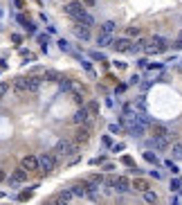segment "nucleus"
<instances>
[{
  "label": "nucleus",
  "instance_id": "17",
  "mask_svg": "<svg viewBox=\"0 0 182 205\" xmlns=\"http://www.w3.org/2000/svg\"><path fill=\"white\" fill-rule=\"evenodd\" d=\"M27 174H30V171H25L23 167H20V169H16V171L11 174V183H14V185H18V183H25V180H27Z\"/></svg>",
  "mask_w": 182,
  "mask_h": 205
},
{
  "label": "nucleus",
  "instance_id": "29",
  "mask_svg": "<svg viewBox=\"0 0 182 205\" xmlns=\"http://www.w3.org/2000/svg\"><path fill=\"white\" fill-rule=\"evenodd\" d=\"M81 65L85 68V70H88V74H90V77H94V70H92V65H90L88 61H83V59H81Z\"/></svg>",
  "mask_w": 182,
  "mask_h": 205
},
{
  "label": "nucleus",
  "instance_id": "37",
  "mask_svg": "<svg viewBox=\"0 0 182 205\" xmlns=\"http://www.w3.org/2000/svg\"><path fill=\"white\" fill-rule=\"evenodd\" d=\"M166 167H169L171 171H173V174H178V167H175V164H173V162H171V160H166Z\"/></svg>",
  "mask_w": 182,
  "mask_h": 205
},
{
  "label": "nucleus",
  "instance_id": "39",
  "mask_svg": "<svg viewBox=\"0 0 182 205\" xmlns=\"http://www.w3.org/2000/svg\"><path fill=\"white\" fill-rule=\"evenodd\" d=\"M103 144H106V146H112V140L108 138V135H106V138H103Z\"/></svg>",
  "mask_w": 182,
  "mask_h": 205
},
{
  "label": "nucleus",
  "instance_id": "19",
  "mask_svg": "<svg viewBox=\"0 0 182 205\" xmlns=\"http://www.w3.org/2000/svg\"><path fill=\"white\" fill-rule=\"evenodd\" d=\"M146 45H148V41H146V38H137V41L135 43H133V50L130 52H146Z\"/></svg>",
  "mask_w": 182,
  "mask_h": 205
},
{
  "label": "nucleus",
  "instance_id": "35",
  "mask_svg": "<svg viewBox=\"0 0 182 205\" xmlns=\"http://www.w3.org/2000/svg\"><path fill=\"white\" fill-rule=\"evenodd\" d=\"M32 198V192H23L20 196H18V201H30Z\"/></svg>",
  "mask_w": 182,
  "mask_h": 205
},
{
  "label": "nucleus",
  "instance_id": "33",
  "mask_svg": "<svg viewBox=\"0 0 182 205\" xmlns=\"http://www.w3.org/2000/svg\"><path fill=\"white\" fill-rule=\"evenodd\" d=\"M121 162H124V164H128V167H135V160H133V158H128V155H124V158H121Z\"/></svg>",
  "mask_w": 182,
  "mask_h": 205
},
{
  "label": "nucleus",
  "instance_id": "5",
  "mask_svg": "<svg viewBox=\"0 0 182 205\" xmlns=\"http://www.w3.org/2000/svg\"><path fill=\"white\" fill-rule=\"evenodd\" d=\"M72 120H74V124H79V126H92L94 115H90V111L85 108V106H81V108L72 115Z\"/></svg>",
  "mask_w": 182,
  "mask_h": 205
},
{
  "label": "nucleus",
  "instance_id": "25",
  "mask_svg": "<svg viewBox=\"0 0 182 205\" xmlns=\"http://www.w3.org/2000/svg\"><path fill=\"white\" fill-rule=\"evenodd\" d=\"M72 102H74V104H79V106H83V95H81V93H76V90H72Z\"/></svg>",
  "mask_w": 182,
  "mask_h": 205
},
{
  "label": "nucleus",
  "instance_id": "6",
  "mask_svg": "<svg viewBox=\"0 0 182 205\" xmlns=\"http://www.w3.org/2000/svg\"><path fill=\"white\" fill-rule=\"evenodd\" d=\"M56 155L54 153H41L38 155V162H41V169L45 171V174H50V171H54L56 169Z\"/></svg>",
  "mask_w": 182,
  "mask_h": 205
},
{
  "label": "nucleus",
  "instance_id": "27",
  "mask_svg": "<svg viewBox=\"0 0 182 205\" xmlns=\"http://www.w3.org/2000/svg\"><path fill=\"white\" fill-rule=\"evenodd\" d=\"M182 187V180L180 178H173V180H171V189H173V192H178Z\"/></svg>",
  "mask_w": 182,
  "mask_h": 205
},
{
  "label": "nucleus",
  "instance_id": "20",
  "mask_svg": "<svg viewBox=\"0 0 182 205\" xmlns=\"http://www.w3.org/2000/svg\"><path fill=\"white\" fill-rule=\"evenodd\" d=\"M97 43H99V47H108V45H112V43H115V38H112V36H108V34H99Z\"/></svg>",
  "mask_w": 182,
  "mask_h": 205
},
{
  "label": "nucleus",
  "instance_id": "15",
  "mask_svg": "<svg viewBox=\"0 0 182 205\" xmlns=\"http://www.w3.org/2000/svg\"><path fill=\"white\" fill-rule=\"evenodd\" d=\"M130 187L135 189V192H148L151 185H148V180H146V178H135V180L130 183Z\"/></svg>",
  "mask_w": 182,
  "mask_h": 205
},
{
  "label": "nucleus",
  "instance_id": "32",
  "mask_svg": "<svg viewBox=\"0 0 182 205\" xmlns=\"http://www.w3.org/2000/svg\"><path fill=\"white\" fill-rule=\"evenodd\" d=\"M144 158H146L148 162H153V164H155V162H157V158H155V153H151V151H146V153H144Z\"/></svg>",
  "mask_w": 182,
  "mask_h": 205
},
{
  "label": "nucleus",
  "instance_id": "14",
  "mask_svg": "<svg viewBox=\"0 0 182 205\" xmlns=\"http://www.w3.org/2000/svg\"><path fill=\"white\" fill-rule=\"evenodd\" d=\"M72 189H63V192H59L56 194V198H54V203L56 205H70V201H72Z\"/></svg>",
  "mask_w": 182,
  "mask_h": 205
},
{
  "label": "nucleus",
  "instance_id": "24",
  "mask_svg": "<svg viewBox=\"0 0 182 205\" xmlns=\"http://www.w3.org/2000/svg\"><path fill=\"white\" fill-rule=\"evenodd\" d=\"M144 201H146V203H157V194H155V192H151V189L144 192Z\"/></svg>",
  "mask_w": 182,
  "mask_h": 205
},
{
  "label": "nucleus",
  "instance_id": "22",
  "mask_svg": "<svg viewBox=\"0 0 182 205\" xmlns=\"http://www.w3.org/2000/svg\"><path fill=\"white\" fill-rule=\"evenodd\" d=\"M171 155H173L175 160H182V144H180V142L171 144Z\"/></svg>",
  "mask_w": 182,
  "mask_h": 205
},
{
  "label": "nucleus",
  "instance_id": "23",
  "mask_svg": "<svg viewBox=\"0 0 182 205\" xmlns=\"http://www.w3.org/2000/svg\"><path fill=\"white\" fill-rule=\"evenodd\" d=\"M43 79H47V81H61L63 77H61L59 72H54V70H47V72L43 74Z\"/></svg>",
  "mask_w": 182,
  "mask_h": 205
},
{
  "label": "nucleus",
  "instance_id": "10",
  "mask_svg": "<svg viewBox=\"0 0 182 205\" xmlns=\"http://www.w3.org/2000/svg\"><path fill=\"white\" fill-rule=\"evenodd\" d=\"M112 47H115V52H130V50H133V41H130L128 36H124V38H115Z\"/></svg>",
  "mask_w": 182,
  "mask_h": 205
},
{
  "label": "nucleus",
  "instance_id": "28",
  "mask_svg": "<svg viewBox=\"0 0 182 205\" xmlns=\"http://www.w3.org/2000/svg\"><path fill=\"white\" fill-rule=\"evenodd\" d=\"M9 93V83L7 81H2V83H0V97H5Z\"/></svg>",
  "mask_w": 182,
  "mask_h": 205
},
{
  "label": "nucleus",
  "instance_id": "4",
  "mask_svg": "<svg viewBox=\"0 0 182 205\" xmlns=\"http://www.w3.org/2000/svg\"><path fill=\"white\" fill-rule=\"evenodd\" d=\"M106 185H108V187H112V189H117V192H121V194L130 189V180L126 178V176H108Z\"/></svg>",
  "mask_w": 182,
  "mask_h": 205
},
{
  "label": "nucleus",
  "instance_id": "12",
  "mask_svg": "<svg viewBox=\"0 0 182 205\" xmlns=\"http://www.w3.org/2000/svg\"><path fill=\"white\" fill-rule=\"evenodd\" d=\"M72 194H74V196H79V198L88 196V194H90V185H88V180L74 183V187H72Z\"/></svg>",
  "mask_w": 182,
  "mask_h": 205
},
{
  "label": "nucleus",
  "instance_id": "31",
  "mask_svg": "<svg viewBox=\"0 0 182 205\" xmlns=\"http://www.w3.org/2000/svg\"><path fill=\"white\" fill-rule=\"evenodd\" d=\"M59 47H61L63 52H72V50H70V45H68V41H63V38L59 41Z\"/></svg>",
  "mask_w": 182,
  "mask_h": 205
},
{
  "label": "nucleus",
  "instance_id": "40",
  "mask_svg": "<svg viewBox=\"0 0 182 205\" xmlns=\"http://www.w3.org/2000/svg\"><path fill=\"white\" fill-rule=\"evenodd\" d=\"M5 178H7V174H5V171H2V169H0V183H2V180H5Z\"/></svg>",
  "mask_w": 182,
  "mask_h": 205
},
{
  "label": "nucleus",
  "instance_id": "26",
  "mask_svg": "<svg viewBox=\"0 0 182 205\" xmlns=\"http://www.w3.org/2000/svg\"><path fill=\"white\" fill-rule=\"evenodd\" d=\"M85 108L90 111V115H97V113H99V104H97V102H90L88 106H85Z\"/></svg>",
  "mask_w": 182,
  "mask_h": 205
},
{
  "label": "nucleus",
  "instance_id": "30",
  "mask_svg": "<svg viewBox=\"0 0 182 205\" xmlns=\"http://www.w3.org/2000/svg\"><path fill=\"white\" fill-rule=\"evenodd\" d=\"M126 34H128V36H139V27H128Z\"/></svg>",
  "mask_w": 182,
  "mask_h": 205
},
{
  "label": "nucleus",
  "instance_id": "1",
  "mask_svg": "<svg viewBox=\"0 0 182 205\" xmlns=\"http://www.w3.org/2000/svg\"><path fill=\"white\" fill-rule=\"evenodd\" d=\"M43 83V77H20L14 81V90L18 95H27V93H38Z\"/></svg>",
  "mask_w": 182,
  "mask_h": 205
},
{
  "label": "nucleus",
  "instance_id": "8",
  "mask_svg": "<svg viewBox=\"0 0 182 205\" xmlns=\"http://www.w3.org/2000/svg\"><path fill=\"white\" fill-rule=\"evenodd\" d=\"M90 135H92V129L90 126H79V129L74 131V142L76 144H85L90 140Z\"/></svg>",
  "mask_w": 182,
  "mask_h": 205
},
{
  "label": "nucleus",
  "instance_id": "13",
  "mask_svg": "<svg viewBox=\"0 0 182 205\" xmlns=\"http://www.w3.org/2000/svg\"><path fill=\"white\" fill-rule=\"evenodd\" d=\"M151 133L153 138H171V133L164 124H151Z\"/></svg>",
  "mask_w": 182,
  "mask_h": 205
},
{
  "label": "nucleus",
  "instance_id": "36",
  "mask_svg": "<svg viewBox=\"0 0 182 205\" xmlns=\"http://www.w3.org/2000/svg\"><path fill=\"white\" fill-rule=\"evenodd\" d=\"M121 131V124H110V133H119Z\"/></svg>",
  "mask_w": 182,
  "mask_h": 205
},
{
  "label": "nucleus",
  "instance_id": "7",
  "mask_svg": "<svg viewBox=\"0 0 182 205\" xmlns=\"http://www.w3.org/2000/svg\"><path fill=\"white\" fill-rule=\"evenodd\" d=\"M63 12L68 14V16H72L74 21H76V18H79L81 14H85V9H83V5H81V2H76V0H72V2H68V5L63 7Z\"/></svg>",
  "mask_w": 182,
  "mask_h": 205
},
{
  "label": "nucleus",
  "instance_id": "11",
  "mask_svg": "<svg viewBox=\"0 0 182 205\" xmlns=\"http://www.w3.org/2000/svg\"><path fill=\"white\" fill-rule=\"evenodd\" d=\"M171 138H153L151 135V140L146 142V146H151V149H157V151H164L166 146H169Z\"/></svg>",
  "mask_w": 182,
  "mask_h": 205
},
{
  "label": "nucleus",
  "instance_id": "34",
  "mask_svg": "<svg viewBox=\"0 0 182 205\" xmlns=\"http://www.w3.org/2000/svg\"><path fill=\"white\" fill-rule=\"evenodd\" d=\"M175 50H182V29H180L178 38H175Z\"/></svg>",
  "mask_w": 182,
  "mask_h": 205
},
{
  "label": "nucleus",
  "instance_id": "38",
  "mask_svg": "<svg viewBox=\"0 0 182 205\" xmlns=\"http://www.w3.org/2000/svg\"><path fill=\"white\" fill-rule=\"evenodd\" d=\"M81 2H83L85 7H94V0H81Z\"/></svg>",
  "mask_w": 182,
  "mask_h": 205
},
{
  "label": "nucleus",
  "instance_id": "9",
  "mask_svg": "<svg viewBox=\"0 0 182 205\" xmlns=\"http://www.w3.org/2000/svg\"><path fill=\"white\" fill-rule=\"evenodd\" d=\"M20 167L25 169V171H36V169H41V162H38V158L36 155H25V158L20 160Z\"/></svg>",
  "mask_w": 182,
  "mask_h": 205
},
{
  "label": "nucleus",
  "instance_id": "21",
  "mask_svg": "<svg viewBox=\"0 0 182 205\" xmlns=\"http://www.w3.org/2000/svg\"><path fill=\"white\" fill-rule=\"evenodd\" d=\"M115 27H117V25H115L112 21H106V23H103L99 29H101V34H108V36H112V34H115Z\"/></svg>",
  "mask_w": 182,
  "mask_h": 205
},
{
  "label": "nucleus",
  "instance_id": "3",
  "mask_svg": "<svg viewBox=\"0 0 182 205\" xmlns=\"http://www.w3.org/2000/svg\"><path fill=\"white\" fill-rule=\"evenodd\" d=\"M166 50H169V41L164 36H153L146 45V54H160V52H166Z\"/></svg>",
  "mask_w": 182,
  "mask_h": 205
},
{
  "label": "nucleus",
  "instance_id": "18",
  "mask_svg": "<svg viewBox=\"0 0 182 205\" xmlns=\"http://www.w3.org/2000/svg\"><path fill=\"white\" fill-rule=\"evenodd\" d=\"M74 36L81 38V41H88V38H90V29L83 27V25H76V27H74Z\"/></svg>",
  "mask_w": 182,
  "mask_h": 205
},
{
  "label": "nucleus",
  "instance_id": "16",
  "mask_svg": "<svg viewBox=\"0 0 182 205\" xmlns=\"http://www.w3.org/2000/svg\"><path fill=\"white\" fill-rule=\"evenodd\" d=\"M76 23H79V25H83V27H94V16H90L88 12H85V14H81L79 18H76Z\"/></svg>",
  "mask_w": 182,
  "mask_h": 205
},
{
  "label": "nucleus",
  "instance_id": "2",
  "mask_svg": "<svg viewBox=\"0 0 182 205\" xmlns=\"http://www.w3.org/2000/svg\"><path fill=\"white\" fill-rule=\"evenodd\" d=\"M76 153H79V144H76L74 140H59V142H56V146H54V155H56L59 160H61V158L74 160Z\"/></svg>",
  "mask_w": 182,
  "mask_h": 205
}]
</instances>
